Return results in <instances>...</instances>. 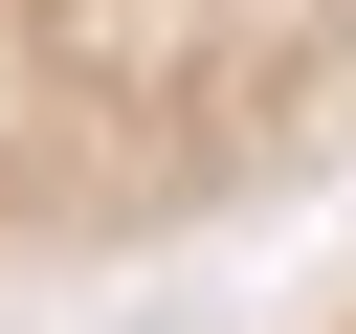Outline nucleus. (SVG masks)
<instances>
[{
  "mask_svg": "<svg viewBox=\"0 0 356 334\" xmlns=\"http://www.w3.org/2000/svg\"><path fill=\"white\" fill-rule=\"evenodd\" d=\"M289 334H356V289H334V312H289Z\"/></svg>",
  "mask_w": 356,
  "mask_h": 334,
  "instance_id": "obj_2",
  "label": "nucleus"
},
{
  "mask_svg": "<svg viewBox=\"0 0 356 334\" xmlns=\"http://www.w3.org/2000/svg\"><path fill=\"white\" fill-rule=\"evenodd\" d=\"M356 156V0H0V289L267 223Z\"/></svg>",
  "mask_w": 356,
  "mask_h": 334,
  "instance_id": "obj_1",
  "label": "nucleus"
}]
</instances>
